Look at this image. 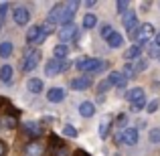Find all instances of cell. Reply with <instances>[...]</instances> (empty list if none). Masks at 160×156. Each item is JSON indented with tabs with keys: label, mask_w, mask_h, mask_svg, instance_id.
I'll use <instances>...</instances> for the list:
<instances>
[{
	"label": "cell",
	"mask_w": 160,
	"mask_h": 156,
	"mask_svg": "<svg viewBox=\"0 0 160 156\" xmlns=\"http://www.w3.org/2000/svg\"><path fill=\"white\" fill-rule=\"evenodd\" d=\"M93 79L89 75H79V77L71 79V89H77V91H83V89H89Z\"/></svg>",
	"instance_id": "ba28073f"
},
{
	"label": "cell",
	"mask_w": 160,
	"mask_h": 156,
	"mask_svg": "<svg viewBox=\"0 0 160 156\" xmlns=\"http://www.w3.org/2000/svg\"><path fill=\"white\" fill-rule=\"evenodd\" d=\"M61 8H63V4H55V6L51 8V12H49V16H47V20H49V23H53L55 27H57V23H59V14H61Z\"/></svg>",
	"instance_id": "44dd1931"
},
{
	"label": "cell",
	"mask_w": 160,
	"mask_h": 156,
	"mask_svg": "<svg viewBox=\"0 0 160 156\" xmlns=\"http://www.w3.org/2000/svg\"><path fill=\"white\" fill-rule=\"evenodd\" d=\"M79 4H81V2H77V0H71V2H65V4H63L61 14H59V23H57V24L65 27V24H71V23H73V16H75V12H77Z\"/></svg>",
	"instance_id": "3957f363"
},
{
	"label": "cell",
	"mask_w": 160,
	"mask_h": 156,
	"mask_svg": "<svg viewBox=\"0 0 160 156\" xmlns=\"http://www.w3.org/2000/svg\"><path fill=\"white\" fill-rule=\"evenodd\" d=\"M108 81H109V85L112 87H126V81H128V79L124 77V75H122V71H112V73L108 75Z\"/></svg>",
	"instance_id": "7c38bea8"
},
{
	"label": "cell",
	"mask_w": 160,
	"mask_h": 156,
	"mask_svg": "<svg viewBox=\"0 0 160 156\" xmlns=\"http://www.w3.org/2000/svg\"><path fill=\"white\" fill-rule=\"evenodd\" d=\"M57 37H59V41H61V45H65L67 41H77L79 31H77V27L71 23V24H65V27H59Z\"/></svg>",
	"instance_id": "277c9868"
},
{
	"label": "cell",
	"mask_w": 160,
	"mask_h": 156,
	"mask_svg": "<svg viewBox=\"0 0 160 156\" xmlns=\"http://www.w3.org/2000/svg\"><path fill=\"white\" fill-rule=\"evenodd\" d=\"M109 87H112V85H109V81H108V79H103V81L99 83V87H98V93H103V91L109 89Z\"/></svg>",
	"instance_id": "8d00e7d4"
},
{
	"label": "cell",
	"mask_w": 160,
	"mask_h": 156,
	"mask_svg": "<svg viewBox=\"0 0 160 156\" xmlns=\"http://www.w3.org/2000/svg\"><path fill=\"white\" fill-rule=\"evenodd\" d=\"M144 98V89L142 87H134V89H130V91H126V99L128 102H138V99H142Z\"/></svg>",
	"instance_id": "d6986e66"
},
{
	"label": "cell",
	"mask_w": 160,
	"mask_h": 156,
	"mask_svg": "<svg viewBox=\"0 0 160 156\" xmlns=\"http://www.w3.org/2000/svg\"><path fill=\"white\" fill-rule=\"evenodd\" d=\"M95 24H98V16H95V14L89 12V14L83 16V28H93Z\"/></svg>",
	"instance_id": "484cf974"
},
{
	"label": "cell",
	"mask_w": 160,
	"mask_h": 156,
	"mask_svg": "<svg viewBox=\"0 0 160 156\" xmlns=\"http://www.w3.org/2000/svg\"><path fill=\"white\" fill-rule=\"evenodd\" d=\"M27 87H28L31 93H41L43 87H45V83H43V79H39V77H31L28 83H27Z\"/></svg>",
	"instance_id": "e0dca14e"
},
{
	"label": "cell",
	"mask_w": 160,
	"mask_h": 156,
	"mask_svg": "<svg viewBox=\"0 0 160 156\" xmlns=\"http://www.w3.org/2000/svg\"><path fill=\"white\" fill-rule=\"evenodd\" d=\"M39 28H41V33H43L45 37H49V35H51V33L55 31V24H53V23H49V20H45V23L41 24Z\"/></svg>",
	"instance_id": "83f0119b"
},
{
	"label": "cell",
	"mask_w": 160,
	"mask_h": 156,
	"mask_svg": "<svg viewBox=\"0 0 160 156\" xmlns=\"http://www.w3.org/2000/svg\"><path fill=\"white\" fill-rule=\"evenodd\" d=\"M109 128H112V118H109V116H103L102 122H99V138H108Z\"/></svg>",
	"instance_id": "ac0fdd59"
},
{
	"label": "cell",
	"mask_w": 160,
	"mask_h": 156,
	"mask_svg": "<svg viewBox=\"0 0 160 156\" xmlns=\"http://www.w3.org/2000/svg\"><path fill=\"white\" fill-rule=\"evenodd\" d=\"M132 67H134V73H142V71H146V67H148V59H138L136 63H132Z\"/></svg>",
	"instance_id": "4316f807"
},
{
	"label": "cell",
	"mask_w": 160,
	"mask_h": 156,
	"mask_svg": "<svg viewBox=\"0 0 160 156\" xmlns=\"http://www.w3.org/2000/svg\"><path fill=\"white\" fill-rule=\"evenodd\" d=\"M2 126H4V130L14 128V126H16V118H14V116H6V118L2 120Z\"/></svg>",
	"instance_id": "f546056e"
},
{
	"label": "cell",
	"mask_w": 160,
	"mask_h": 156,
	"mask_svg": "<svg viewBox=\"0 0 160 156\" xmlns=\"http://www.w3.org/2000/svg\"><path fill=\"white\" fill-rule=\"evenodd\" d=\"M158 108H160V99H152V102L146 105V112H148V113H154Z\"/></svg>",
	"instance_id": "e575fe53"
},
{
	"label": "cell",
	"mask_w": 160,
	"mask_h": 156,
	"mask_svg": "<svg viewBox=\"0 0 160 156\" xmlns=\"http://www.w3.org/2000/svg\"><path fill=\"white\" fill-rule=\"evenodd\" d=\"M108 41V45L112 49H116V47H122V43H124V37L120 35V33H113L112 37H109V39H106Z\"/></svg>",
	"instance_id": "d4e9b609"
},
{
	"label": "cell",
	"mask_w": 160,
	"mask_h": 156,
	"mask_svg": "<svg viewBox=\"0 0 160 156\" xmlns=\"http://www.w3.org/2000/svg\"><path fill=\"white\" fill-rule=\"evenodd\" d=\"M0 31H2V23H0Z\"/></svg>",
	"instance_id": "7bdbcfd3"
},
{
	"label": "cell",
	"mask_w": 160,
	"mask_h": 156,
	"mask_svg": "<svg viewBox=\"0 0 160 156\" xmlns=\"http://www.w3.org/2000/svg\"><path fill=\"white\" fill-rule=\"evenodd\" d=\"M85 6H87V8H93V6H95V0H89V2H85Z\"/></svg>",
	"instance_id": "b9f144b4"
},
{
	"label": "cell",
	"mask_w": 160,
	"mask_h": 156,
	"mask_svg": "<svg viewBox=\"0 0 160 156\" xmlns=\"http://www.w3.org/2000/svg\"><path fill=\"white\" fill-rule=\"evenodd\" d=\"M116 142L118 144H128V146L138 144V130L136 128H124L116 136Z\"/></svg>",
	"instance_id": "5b68a950"
},
{
	"label": "cell",
	"mask_w": 160,
	"mask_h": 156,
	"mask_svg": "<svg viewBox=\"0 0 160 156\" xmlns=\"http://www.w3.org/2000/svg\"><path fill=\"white\" fill-rule=\"evenodd\" d=\"M154 35V27L150 23H144V24H138V28H134L132 33H130V37H134V39H138L136 45H140L142 49L148 47V41L150 37Z\"/></svg>",
	"instance_id": "7a4b0ae2"
},
{
	"label": "cell",
	"mask_w": 160,
	"mask_h": 156,
	"mask_svg": "<svg viewBox=\"0 0 160 156\" xmlns=\"http://www.w3.org/2000/svg\"><path fill=\"white\" fill-rule=\"evenodd\" d=\"M75 67H77V71H83V73H87V75H95V73L106 69L108 63L103 61V59L83 57V59H79V61H75Z\"/></svg>",
	"instance_id": "6da1fadb"
},
{
	"label": "cell",
	"mask_w": 160,
	"mask_h": 156,
	"mask_svg": "<svg viewBox=\"0 0 160 156\" xmlns=\"http://www.w3.org/2000/svg\"><path fill=\"white\" fill-rule=\"evenodd\" d=\"M0 156H6V144L0 140Z\"/></svg>",
	"instance_id": "ab89813d"
},
{
	"label": "cell",
	"mask_w": 160,
	"mask_h": 156,
	"mask_svg": "<svg viewBox=\"0 0 160 156\" xmlns=\"http://www.w3.org/2000/svg\"><path fill=\"white\" fill-rule=\"evenodd\" d=\"M6 10H8V2H2V4H0V18L6 16Z\"/></svg>",
	"instance_id": "f35d334b"
},
{
	"label": "cell",
	"mask_w": 160,
	"mask_h": 156,
	"mask_svg": "<svg viewBox=\"0 0 160 156\" xmlns=\"http://www.w3.org/2000/svg\"><path fill=\"white\" fill-rule=\"evenodd\" d=\"M144 108H146V95H144L142 99H138V102L132 103V112H142Z\"/></svg>",
	"instance_id": "1f68e13d"
},
{
	"label": "cell",
	"mask_w": 160,
	"mask_h": 156,
	"mask_svg": "<svg viewBox=\"0 0 160 156\" xmlns=\"http://www.w3.org/2000/svg\"><path fill=\"white\" fill-rule=\"evenodd\" d=\"M128 8H130V2H128V0H120V2H118V12H120V14H126V12H128Z\"/></svg>",
	"instance_id": "d590c367"
},
{
	"label": "cell",
	"mask_w": 160,
	"mask_h": 156,
	"mask_svg": "<svg viewBox=\"0 0 160 156\" xmlns=\"http://www.w3.org/2000/svg\"><path fill=\"white\" fill-rule=\"evenodd\" d=\"M24 134L31 136V138H41L43 136V128H41L37 122H27V124H24Z\"/></svg>",
	"instance_id": "5bb4252c"
},
{
	"label": "cell",
	"mask_w": 160,
	"mask_h": 156,
	"mask_svg": "<svg viewBox=\"0 0 160 156\" xmlns=\"http://www.w3.org/2000/svg\"><path fill=\"white\" fill-rule=\"evenodd\" d=\"M47 99L51 103H61L63 99H65V89H63V87H51V89L47 91Z\"/></svg>",
	"instance_id": "4fadbf2b"
},
{
	"label": "cell",
	"mask_w": 160,
	"mask_h": 156,
	"mask_svg": "<svg viewBox=\"0 0 160 156\" xmlns=\"http://www.w3.org/2000/svg\"><path fill=\"white\" fill-rule=\"evenodd\" d=\"M12 18H14V23H16V24L24 27V24L28 23V18H31V12H28L24 6H16L14 10H12Z\"/></svg>",
	"instance_id": "9c48e42d"
},
{
	"label": "cell",
	"mask_w": 160,
	"mask_h": 156,
	"mask_svg": "<svg viewBox=\"0 0 160 156\" xmlns=\"http://www.w3.org/2000/svg\"><path fill=\"white\" fill-rule=\"evenodd\" d=\"M116 156H120V154H116Z\"/></svg>",
	"instance_id": "ee69618b"
},
{
	"label": "cell",
	"mask_w": 160,
	"mask_h": 156,
	"mask_svg": "<svg viewBox=\"0 0 160 156\" xmlns=\"http://www.w3.org/2000/svg\"><path fill=\"white\" fill-rule=\"evenodd\" d=\"M122 24H124L126 31L132 33L134 28H138V14H136V12H126L124 18H122Z\"/></svg>",
	"instance_id": "8fae6325"
},
{
	"label": "cell",
	"mask_w": 160,
	"mask_h": 156,
	"mask_svg": "<svg viewBox=\"0 0 160 156\" xmlns=\"http://www.w3.org/2000/svg\"><path fill=\"white\" fill-rule=\"evenodd\" d=\"M12 77H14V71H12L10 65H2L0 67V81H2L4 85H10Z\"/></svg>",
	"instance_id": "2e32d148"
},
{
	"label": "cell",
	"mask_w": 160,
	"mask_h": 156,
	"mask_svg": "<svg viewBox=\"0 0 160 156\" xmlns=\"http://www.w3.org/2000/svg\"><path fill=\"white\" fill-rule=\"evenodd\" d=\"M154 45H156V47H160V31L156 33V37H154Z\"/></svg>",
	"instance_id": "60d3db41"
},
{
	"label": "cell",
	"mask_w": 160,
	"mask_h": 156,
	"mask_svg": "<svg viewBox=\"0 0 160 156\" xmlns=\"http://www.w3.org/2000/svg\"><path fill=\"white\" fill-rule=\"evenodd\" d=\"M45 39H47V37L43 35V33H41V28L37 27H31L27 31V43H35V45H41V43H45Z\"/></svg>",
	"instance_id": "30bf717a"
},
{
	"label": "cell",
	"mask_w": 160,
	"mask_h": 156,
	"mask_svg": "<svg viewBox=\"0 0 160 156\" xmlns=\"http://www.w3.org/2000/svg\"><path fill=\"white\" fill-rule=\"evenodd\" d=\"M12 51H14V45H12V43H8V41L0 43V57H2V59H8L12 55Z\"/></svg>",
	"instance_id": "603a6c76"
},
{
	"label": "cell",
	"mask_w": 160,
	"mask_h": 156,
	"mask_svg": "<svg viewBox=\"0 0 160 156\" xmlns=\"http://www.w3.org/2000/svg\"><path fill=\"white\" fill-rule=\"evenodd\" d=\"M83 156H85V154H83Z\"/></svg>",
	"instance_id": "f6af8a7d"
},
{
	"label": "cell",
	"mask_w": 160,
	"mask_h": 156,
	"mask_svg": "<svg viewBox=\"0 0 160 156\" xmlns=\"http://www.w3.org/2000/svg\"><path fill=\"white\" fill-rule=\"evenodd\" d=\"M63 134L69 136V138H77V128H73L71 124H65L63 126Z\"/></svg>",
	"instance_id": "f1b7e54d"
},
{
	"label": "cell",
	"mask_w": 160,
	"mask_h": 156,
	"mask_svg": "<svg viewBox=\"0 0 160 156\" xmlns=\"http://www.w3.org/2000/svg\"><path fill=\"white\" fill-rule=\"evenodd\" d=\"M59 63L61 61H57V59H49V61L45 63V75H47V77H55L57 73H61Z\"/></svg>",
	"instance_id": "9a60e30c"
},
{
	"label": "cell",
	"mask_w": 160,
	"mask_h": 156,
	"mask_svg": "<svg viewBox=\"0 0 160 156\" xmlns=\"http://www.w3.org/2000/svg\"><path fill=\"white\" fill-rule=\"evenodd\" d=\"M113 33H116V31H113L112 24H103V27H102V37H103V39H109Z\"/></svg>",
	"instance_id": "d6a6232c"
},
{
	"label": "cell",
	"mask_w": 160,
	"mask_h": 156,
	"mask_svg": "<svg viewBox=\"0 0 160 156\" xmlns=\"http://www.w3.org/2000/svg\"><path fill=\"white\" fill-rule=\"evenodd\" d=\"M148 57L150 59H158L160 57V47H156V45H148Z\"/></svg>",
	"instance_id": "4dcf8cb0"
},
{
	"label": "cell",
	"mask_w": 160,
	"mask_h": 156,
	"mask_svg": "<svg viewBox=\"0 0 160 156\" xmlns=\"http://www.w3.org/2000/svg\"><path fill=\"white\" fill-rule=\"evenodd\" d=\"M39 61H41V51L39 49H27V55H24V61H22V69L28 73V71L37 69Z\"/></svg>",
	"instance_id": "8992f818"
},
{
	"label": "cell",
	"mask_w": 160,
	"mask_h": 156,
	"mask_svg": "<svg viewBox=\"0 0 160 156\" xmlns=\"http://www.w3.org/2000/svg\"><path fill=\"white\" fill-rule=\"evenodd\" d=\"M59 67H61V73H63V71H67V69L71 67V61H67V59H63V61L59 63Z\"/></svg>",
	"instance_id": "74e56055"
},
{
	"label": "cell",
	"mask_w": 160,
	"mask_h": 156,
	"mask_svg": "<svg viewBox=\"0 0 160 156\" xmlns=\"http://www.w3.org/2000/svg\"><path fill=\"white\" fill-rule=\"evenodd\" d=\"M140 55H142V47H140V45H132V47L126 49V55H124V57L130 61V59H138Z\"/></svg>",
	"instance_id": "7402d4cb"
},
{
	"label": "cell",
	"mask_w": 160,
	"mask_h": 156,
	"mask_svg": "<svg viewBox=\"0 0 160 156\" xmlns=\"http://www.w3.org/2000/svg\"><path fill=\"white\" fill-rule=\"evenodd\" d=\"M55 59H57V61H63V59L67 57V55H69V47H67V45H61L59 43L57 47H55Z\"/></svg>",
	"instance_id": "cb8c5ba5"
},
{
	"label": "cell",
	"mask_w": 160,
	"mask_h": 156,
	"mask_svg": "<svg viewBox=\"0 0 160 156\" xmlns=\"http://www.w3.org/2000/svg\"><path fill=\"white\" fill-rule=\"evenodd\" d=\"M150 142H152V144H160V130L158 128L150 130Z\"/></svg>",
	"instance_id": "836d02e7"
},
{
	"label": "cell",
	"mask_w": 160,
	"mask_h": 156,
	"mask_svg": "<svg viewBox=\"0 0 160 156\" xmlns=\"http://www.w3.org/2000/svg\"><path fill=\"white\" fill-rule=\"evenodd\" d=\"M43 152H45V144L39 142V140L28 142V144L24 146V150H22L24 156H43Z\"/></svg>",
	"instance_id": "52a82bcc"
},
{
	"label": "cell",
	"mask_w": 160,
	"mask_h": 156,
	"mask_svg": "<svg viewBox=\"0 0 160 156\" xmlns=\"http://www.w3.org/2000/svg\"><path fill=\"white\" fill-rule=\"evenodd\" d=\"M79 113H81L83 118H91L95 113V105L91 102H83L81 105H79Z\"/></svg>",
	"instance_id": "ffe728a7"
}]
</instances>
